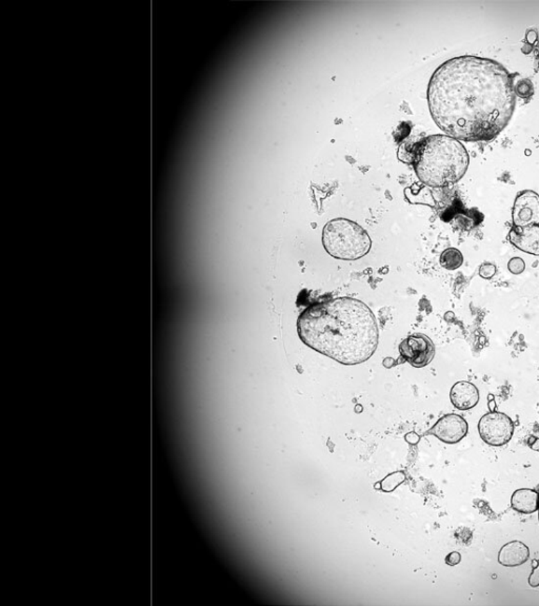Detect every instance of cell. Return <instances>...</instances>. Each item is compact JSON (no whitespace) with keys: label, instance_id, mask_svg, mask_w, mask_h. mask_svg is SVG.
Instances as JSON below:
<instances>
[{"label":"cell","instance_id":"6da1fadb","mask_svg":"<svg viewBox=\"0 0 539 606\" xmlns=\"http://www.w3.org/2000/svg\"><path fill=\"white\" fill-rule=\"evenodd\" d=\"M435 123L459 141H491L515 109L513 75L491 58L463 55L441 64L427 86Z\"/></svg>","mask_w":539,"mask_h":606},{"label":"cell","instance_id":"7402d4cb","mask_svg":"<svg viewBox=\"0 0 539 606\" xmlns=\"http://www.w3.org/2000/svg\"><path fill=\"white\" fill-rule=\"evenodd\" d=\"M533 439H534V442H532V443L530 442L531 448H532L533 451H539V439H537V438H533Z\"/></svg>","mask_w":539,"mask_h":606},{"label":"cell","instance_id":"ac0fdd59","mask_svg":"<svg viewBox=\"0 0 539 606\" xmlns=\"http://www.w3.org/2000/svg\"><path fill=\"white\" fill-rule=\"evenodd\" d=\"M533 571L529 577V585L532 587H539V561H533Z\"/></svg>","mask_w":539,"mask_h":606},{"label":"cell","instance_id":"9c48e42d","mask_svg":"<svg viewBox=\"0 0 539 606\" xmlns=\"http://www.w3.org/2000/svg\"><path fill=\"white\" fill-rule=\"evenodd\" d=\"M509 241L528 254L539 255V225L514 226L509 233Z\"/></svg>","mask_w":539,"mask_h":606},{"label":"cell","instance_id":"d6986e66","mask_svg":"<svg viewBox=\"0 0 539 606\" xmlns=\"http://www.w3.org/2000/svg\"><path fill=\"white\" fill-rule=\"evenodd\" d=\"M461 561V555L457 551H453V553H449L447 557H445V563L450 566H455V565L459 564Z\"/></svg>","mask_w":539,"mask_h":606},{"label":"cell","instance_id":"9a60e30c","mask_svg":"<svg viewBox=\"0 0 539 606\" xmlns=\"http://www.w3.org/2000/svg\"><path fill=\"white\" fill-rule=\"evenodd\" d=\"M514 90H515V94L520 95L522 97H528L530 95L533 94V84L531 82L530 79L524 78L520 79L514 85Z\"/></svg>","mask_w":539,"mask_h":606},{"label":"cell","instance_id":"8fae6325","mask_svg":"<svg viewBox=\"0 0 539 606\" xmlns=\"http://www.w3.org/2000/svg\"><path fill=\"white\" fill-rule=\"evenodd\" d=\"M530 558V549L520 541H511L502 547L498 553V562L506 567L524 564Z\"/></svg>","mask_w":539,"mask_h":606},{"label":"cell","instance_id":"8992f818","mask_svg":"<svg viewBox=\"0 0 539 606\" xmlns=\"http://www.w3.org/2000/svg\"><path fill=\"white\" fill-rule=\"evenodd\" d=\"M399 352L409 364L415 368H423L432 362L435 347L432 340L425 334H412L400 343Z\"/></svg>","mask_w":539,"mask_h":606},{"label":"cell","instance_id":"5b68a950","mask_svg":"<svg viewBox=\"0 0 539 606\" xmlns=\"http://www.w3.org/2000/svg\"><path fill=\"white\" fill-rule=\"evenodd\" d=\"M478 431L484 443L500 447L506 445L513 437V421L506 413L491 411L479 419Z\"/></svg>","mask_w":539,"mask_h":606},{"label":"cell","instance_id":"ffe728a7","mask_svg":"<svg viewBox=\"0 0 539 606\" xmlns=\"http://www.w3.org/2000/svg\"><path fill=\"white\" fill-rule=\"evenodd\" d=\"M405 439H406V441L408 442L409 444H411V445H416V444L421 441V437H419L416 433H414V431L407 433Z\"/></svg>","mask_w":539,"mask_h":606},{"label":"cell","instance_id":"cb8c5ba5","mask_svg":"<svg viewBox=\"0 0 539 606\" xmlns=\"http://www.w3.org/2000/svg\"><path fill=\"white\" fill-rule=\"evenodd\" d=\"M538 520H539V514H538Z\"/></svg>","mask_w":539,"mask_h":606},{"label":"cell","instance_id":"2e32d148","mask_svg":"<svg viewBox=\"0 0 539 606\" xmlns=\"http://www.w3.org/2000/svg\"><path fill=\"white\" fill-rule=\"evenodd\" d=\"M508 269L512 275H522L526 269V263L522 257H513L509 261Z\"/></svg>","mask_w":539,"mask_h":606},{"label":"cell","instance_id":"7a4b0ae2","mask_svg":"<svg viewBox=\"0 0 539 606\" xmlns=\"http://www.w3.org/2000/svg\"><path fill=\"white\" fill-rule=\"evenodd\" d=\"M297 332L308 347L344 365L368 361L380 338L372 310L348 297L311 304L299 316Z\"/></svg>","mask_w":539,"mask_h":606},{"label":"cell","instance_id":"3957f363","mask_svg":"<svg viewBox=\"0 0 539 606\" xmlns=\"http://www.w3.org/2000/svg\"><path fill=\"white\" fill-rule=\"evenodd\" d=\"M467 149L459 139L433 135L418 141L413 166L417 178L432 188H443L461 180L469 167Z\"/></svg>","mask_w":539,"mask_h":606},{"label":"cell","instance_id":"603a6c76","mask_svg":"<svg viewBox=\"0 0 539 606\" xmlns=\"http://www.w3.org/2000/svg\"><path fill=\"white\" fill-rule=\"evenodd\" d=\"M491 397V401H489V407L491 409V411H495V400H494L493 395H490Z\"/></svg>","mask_w":539,"mask_h":606},{"label":"cell","instance_id":"44dd1931","mask_svg":"<svg viewBox=\"0 0 539 606\" xmlns=\"http://www.w3.org/2000/svg\"><path fill=\"white\" fill-rule=\"evenodd\" d=\"M537 38H538V35H537V32L535 30H529L527 32V42L529 44H534L536 42Z\"/></svg>","mask_w":539,"mask_h":606},{"label":"cell","instance_id":"e0dca14e","mask_svg":"<svg viewBox=\"0 0 539 606\" xmlns=\"http://www.w3.org/2000/svg\"><path fill=\"white\" fill-rule=\"evenodd\" d=\"M497 272V268H496L495 265L492 263H489V261H484L480 265L479 273L480 277H482L484 279H491L494 275Z\"/></svg>","mask_w":539,"mask_h":606},{"label":"cell","instance_id":"4fadbf2b","mask_svg":"<svg viewBox=\"0 0 539 606\" xmlns=\"http://www.w3.org/2000/svg\"><path fill=\"white\" fill-rule=\"evenodd\" d=\"M441 265L447 270L453 271L461 268L463 263V255L456 248H448L441 255Z\"/></svg>","mask_w":539,"mask_h":606},{"label":"cell","instance_id":"277c9868","mask_svg":"<svg viewBox=\"0 0 539 606\" xmlns=\"http://www.w3.org/2000/svg\"><path fill=\"white\" fill-rule=\"evenodd\" d=\"M322 245L331 257L342 261H357L372 247L369 233L348 218H334L324 227Z\"/></svg>","mask_w":539,"mask_h":606},{"label":"cell","instance_id":"30bf717a","mask_svg":"<svg viewBox=\"0 0 539 606\" xmlns=\"http://www.w3.org/2000/svg\"><path fill=\"white\" fill-rule=\"evenodd\" d=\"M450 399L455 408L470 410L479 402V391L472 383L461 381L452 387Z\"/></svg>","mask_w":539,"mask_h":606},{"label":"cell","instance_id":"52a82bcc","mask_svg":"<svg viewBox=\"0 0 539 606\" xmlns=\"http://www.w3.org/2000/svg\"><path fill=\"white\" fill-rule=\"evenodd\" d=\"M512 220L515 227L539 225V194L532 190L520 192L512 209Z\"/></svg>","mask_w":539,"mask_h":606},{"label":"cell","instance_id":"7c38bea8","mask_svg":"<svg viewBox=\"0 0 539 606\" xmlns=\"http://www.w3.org/2000/svg\"><path fill=\"white\" fill-rule=\"evenodd\" d=\"M512 508L520 514H530L539 510V494L530 488H520L512 494Z\"/></svg>","mask_w":539,"mask_h":606},{"label":"cell","instance_id":"ba28073f","mask_svg":"<svg viewBox=\"0 0 539 606\" xmlns=\"http://www.w3.org/2000/svg\"><path fill=\"white\" fill-rule=\"evenodd\" d=\"M468 431L467 421L461 415L451 413L441 417L427 435H434L443 443L456 444L467 435Z\"/></svg>","mask_w":539,"mask_h":606},{"label":"cell","instance_id":"5bb4252c","mask_svg":"<svg viewBox=\"0 0 539 606\" xmlns=\"http://www.w3.org/2000/svg\"><path fill=\"white\" fill-rule=\"evenodd\" d=\"M406 480V474L403 471H395L389 474L380 482L382 490L386 492H391L396 490L401 483Z\"/></svg>","mask_w":539,"mask_h":606}]
</instances>
